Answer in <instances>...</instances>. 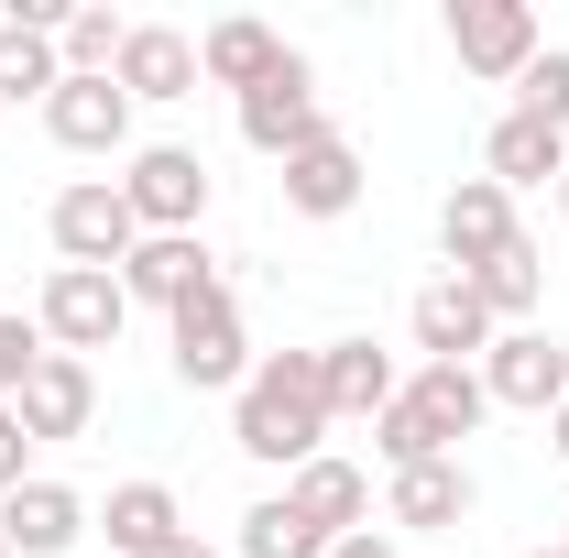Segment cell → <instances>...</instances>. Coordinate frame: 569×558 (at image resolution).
<instances>
[{"instance_id":"cell-7","label":"cell","mask_w":569,"mask_h":558,"mask_svg":"<svg viewBox=\"0 0 569 558\" xmlns=\"http://www.w3.org/2000/svg\"><path fill=\"white\" fill-rule=\"evenodd\" d=\"M329 132V121H318V77H307V56H296V44H284V67L263 77V88H252V99H241V142H252V153H307V142Z\"/></svg>"},{"instance_id":"cell-32","label":"cell","mask_w":569,"mask_h":558,"mask_svg":"<svg viewBox=\"0 0 569 558\" xmlns=\"http://www.w3.org/2000/svg\"><path fill=\"white\" fill-rule=\"evenodd\" d=\"M153 558H219V548H209V537H198V526H187V537H164V548H153Z\"/></svg>"},{"instance_id":"cell-35","label":"cell","mask_w":569,"mask_h":558,"mask_svg":"<svg viewBox=\"0 0 569 558\" xmlns=\"http://www.w3.org/2000/svg\"><path fill=\"white\" fill-rule=\"evenodd\" d=\"M0 558H11V548H0Z\"/></svg>"},{"instance_id":"cell-34","label":"cell","mask_w":569,"mask_h":558,"mask_svg":"<svg viewBox=\"0 0 569 558\" xmlns=\"http://www.w3.org/2000/svg\"><path fill=\"white\" fill-rule=\"evenodd\" d=\"M559 219H569V176H559Z\"/></svg>"},{"instance_id":"cell-10","label":"cell","mask_w":569,"mask_h":558,"mask_svg":"<svg viewBox=\"0 0 569 558\" xmlns=\"http://www.w3.org/2000/svg\"><path fill=\"white\" fill-rule=\"evenodd\" d=\"M438 241H449V263H460V275H482V263L515 252L526 230H515V198H503L493 176H460V187H449V209H438Z\"/></svg>"},{"instance_id":"cell-14","label":"cell","mask_w":569,"mask_h":558,"mask_svg":"<svg viewBox=\"0 0 569 558\" xmlns=\"http://www.w3.org/2000/svg\"><path fill=\"white\" fill-rule=\"evenodd\" d=\"M77 537H88V504H77L67 482H22V492H0V548H11V558H67Z\"/></svg>"},{"instance_id":"cell-27","label":"cell","mask_w":569,"mask_h":558,"mask_svg":"<svg viewBox=\"0 0 569 558\" xmlns=\"http://www.w3.org/2000/svg\"><path fill=\"white\" fill-rule=\"evenodd\" d=\"M121 44H132V22H110V11H67V33H56L67 77H110V67H121Z\"/></svg>"},{"instance_id":"cell-19","label":"cell","mask_w":569,"mask_h":558,"mask_svg":"<svg viewBox=\"0 0 569 558\" xmlns=\"http://www.w3.org/2000/svg\"><path fill=\"white\" fill-rule=\"evenodd\" d=\"M284 504H296V515H307L318 537H351L361 515H372V482H361L351 460H329V449H318L307 471H284Z\"/></svg>"},{"instance_id":"cell-11","label":"cell","mask_w":569,"mask_h":558,"mask_svg":"<svg viewBox=\"0 0 569 558\" xmlns=\"http://www.w3.org/2000/svg\"><path fill=\"white\" fill-rule=\"evenodd\" d=\"M198 285H219L198 230H153V241H132V263H121V296H132V307H164V318H176Z\"/></svg>"},{"instance_id":"cell-1","label":"cell","mask_w":569,"mask_h":558,"mask_svg":"<svg viewBox=\"0 0 569 558\" xmlns=\"http://www.w3.org/2000/svg\"><path fill=\"white\" fill-rule=\"evenodd\" d=\"M230 438H241L252 460H274V471H307L318 438H329V372H318V350H274V361H252Z\"/></svg>"},{"instance_id":"cell-28","label":"cell","mask_w":569,"mask_h":558,"mask_svg":"<svg viewBox=\"0 0 569 558\" xmlns=\"http://www.w3.org/2000/svg\"><path fill=\"white\" fill-rule=\"evenodd\" d=\"M515 110L548 121V132H569V56H559V44H537V67L515 77Z\"/></svg>"},{"instance_id":"cell-5","label":"cell","mask_w":569,"mask_h":558,"mask_svg":"<svg viewBox=\"0 0 569 558\" xmlns=\"http://www.w3.org/2000/svg\"><path fill=\"white\" fill-rule=\"evenodd\" d=\"M471 372H482L493 406H526V417H559L569 406V350L548 340V329H493V350H482Z\"/></svg>"},{"instance_id":"cell-9","label":"cell","mask_w":569,"mask_h":558,"mask_svg":"<svg viewBox=\"0 0 569 558\" xmlns=\"http://www.w3.org/2000/svg\"><path fill=\"white\" fill-rule=\"evenodd\" d=\"M395 417H406V427H417V438H427V449L449 460V449H460L471 427L493 417V395H482V372H471V361H427L417 383L395 395Z\"/></svg>"},{"instance_id":"cell-36","label":"cell","mask_w":569,"mask_h":558,"mask_svg":"<svg viewBox=\"0 0 569 558\" xmlns=\"http://www.w3.org/2000/svg\"><path fill=\"white\" fill-rule=\"evenodd\" d=\"M559 558H569V548H559Z\"/></svg>"},{"instance_id":"cell-31","label":"cell","mask_w":569,"mask_h":558,"mask_svg":"<svg viewBox=\"0 0 569 558\" xmlns=\"http://www.w3.org/2000/svg\"><path fill=\"white\" fill-rule=\"evenodd\" d=\"M329 558H395V537L383 526H351V537H329Z\"/></svg>"},{"instance_id":"cell-24","label":"cell","mask_w":569,"mask_h":558,"mask_svg":"<svg viewBox=\"0 0 569 558\" xmlns=\"http://www.w3.org/2000/svg\"><path fill=\"white\" fill-rule=\"evenodd\" d=\"M164 537H187V515H176L164 482H121V492H110V548H121V558H153Z\"/></svg>"},{"instance_id":"cell-13","label":"cell","mask_w":569,"mask_h":558,"mask_svg":"<svg viewBox=\"0 0 569 558\" xmlns=\"http://www.w3.org/2000/svg\"><path fill=\"white\" fill-rule=\"evenodd\" d=\"M44 132L67 142V153H121V142H132V99H121V77H67V88L44 99Z\"/></svg>"},{"instance_id":"cell-4","label":"cell","mask_w":569,"mask_h":558,"mask_svg":"<svg viewBox=\"0 0 569 558\" xmlns=\"http://www.w3.org/2000/svg\"><path fill=\"white\" fill-rule=\"evenodd\" d=\"M44 219H56V252H67V263H88V275H121V263H132V241H142L132 198H121L110 176H77Z\"/></svg>"},{"instance_id":"cell-21","label":"cell","mask_w":569,"mask_h":558,"mask_svg":"<svg viewBox=\"0 0 569 558\" xmlns=\"http://www.w3.org/2000/svg\"><path fill=\"white\" fill-rule=\"evenodd\" d=\"M274 67H284L274 22H209V33H198V77H209V88H241V99H252Z\"/></svg>"},{"instance_id":"cell-30","label":"cell","mask_w":569,"mask_h":558,"mask_svg":"<svg viewBox=\"0 0 569 558\" xmlns=\"http://www.w3.org/2000/svg\"><path fill=\"white\" fill-rule=\"evenodd\" d=\"M22 460H33V438H22V417H11V406H0V492H22V482H33Z\"/></svg>"},{"instance_id":"cell-2","label":"cell","mask_w":569,"mask_h":558,"mask_svg":"<svg viewBox=\"0 0 569 558\" xmlns=\"http://www.w3.org/2000/svg\"><path fill=\"white\" fill-rule=\"evenodd\" d=\"M33 329L67 350V361H88V350H110L121 329H132V296H121V275L56 263V275H44V296H33Z\"/></svg>"},{"instance_id":"cell-26","label":"cell","mask_w":569,"mask_h":558,"mask_svg":"<svg viewBox=\"0 0 569 558\" xmlns=\"http://www.w3.org/2000/svg\"><path fill=\"white\" fill-rule=\"evenodd\" d=\"M241 558H329V537H318V526L274 492V504H252V515H241Z\"/></svg>"},{"instance_id":"cell-8","label":"cell","mask_w":569,"mask_h":558,"mask_svg":"<svg viewBox=\"0 0 569 558\" xmlns=\"http://www.w3.org/2000/svg\"><path fill=\"white\" fill-rule=\"evenodd\" d=\"M449 56L471 77H503V88H515V77L537 67V11H526V0H460V11H449Z\"/></svg>"},{"instance_id":"cell-3","label":"cell","mask_w":569,"mask_h":558,"mask_svg":"<svg viewBox=\"0 0 569 558\" xmlns=\"http://www.w3.org/2000/svg\"><path fill=\"white\" fill-rule=\"evenodd\" d=\"M176 383H198V395H219V383H252V340H241V296L230 285H198L187 307H176Z\"/></svg>"},{"instance_id":"cell-6","label":"cell","mask_w":569,"mask_h":558,"mask_svg":"<svg viewBox=\"0 0 569 558\" xmlns=\"http://www.w3.org/2000/svg\"><path fill=\"white\" fill-rule=\"evenodd\" d=\"M121 198H132L142 241H153V230H198V209H209V165H198L187 142H142L132 176H121Z\"/></svg>"},{"instance_id":"cell-20","label":"cell","mask_w":569,"mask_h":558,"mask_svg":"<svg viewBox=\"0 0 569 558\" xmlns=\"http://www.w3.org/2000/svg\"><path fill=\"white\" fill-rule=\"evenodd\" d=\"M471 504H482V482H471L460 460H417V471H395V526H417V537H449Z\"/></svg>"},{"instance_id":"cell-17","label":"cell","mask_w":569,"mask_h":558,"mask_svg":"<svg viewBox=\"0 0 569 558\" xmlns=\"http://www.w3.org/2000/svg\"><path fill=\"white\" fill-rule=\"evenodd\" d=\"M121 99H198V44L176 33V22H132V44H121Z\"/></svg>"},{"instance_id":"cell-22","label":"cell","mask_w":569,"mask_h":558,"mask_svg":"<svg viewBox=\"0 0 569 558\" xmlns=\"http://www.w3.org/2000/svg\"><path fill=\"white\" fill-rule=\"evenodd\" d=\"M318 372H329V417H383V406L406 395V383H395V350H372V340H329Z\"/></svg>"},{"instance_id":"cell-12","label":"cell","mask_w":569,"mask_h":558,"mask_svg":"<svg viewBox=\"0 0 569 558\" xmlns=\"http://www.w3.org/2000/svg\"><path fill=\"white\" fill-rule=\"evenodd\" d=\"M11 417H22V438H77V427L99 417V372L67 361V350H44V361H33V383L11 395Z\"/></svg>"},{"instance_id":"cell-29","label":"cell","mask_w":569,"mask_h":558,"mask_svg":"<svg viewBox=\"0 0 569 558\" xmlns=\"http://www.w3.org/2000/svg\"><path fill=\"white\" fill-rule=\"evenodd\" d=\"M33 361H44V329H33V318H11V307H0V406H11V395H22V383H33Z\"/></svg>"},{"instance_id":"cell-33","label":"cell","mask_w":569,"mask_h":558,"mask_svg":"<svg viewBox=\"0 0 569 558\" xmlns=\"http://www.w3.org/2000/svg\"><path fill=\"white\" fill-rule=\"evenodd\" d=\"M548 438H559V460H569V406H559V417H548Z\"/></svg>"},{"instance_id":"cell-18","label":"cell","mask_w":569,"mask_h":558,"mask_svg":"<svg viewBox=\"0 0 569 558\" xmlns=\"http://www.w3.org/2000/svg\"><path fill=\"white\" fill-rule=\"evenodd\" d=\"M406 329H417V350H427V361H482V350H493V318H482V296H471L460 275H449V285H427Z\"/></svg>"},{"instance_id":"cell-16","label":"cell","mask_w":569,"mask_h":558,"mask_svg":"<svg viewBox=\"0 0 569 558\" xmlns=\"http://www.w3.org/2000/svg\"><path fill=\"white\" fill-rule=\"evenodd\" d=\"M284 209L296 219H340V209H361V153L340 132H318L307 153H284Z\"/></svg>"},{"instance_id":"cell-15","label":"cell","mask_w":569,"mask_h":558,"mask_svg":"<svg viewBox=\"0 0 569 558\" xmlns=\"http://www.w3.org/2000/svg\"><path fill=\"white\" fill-rule=\"evenodd\" d=\"M482 176H493L503 198H526V187H559V176H569V132L526 121V110H503L493 142H482Z\"/></svg>"},{"instance_id":"cell-23","label":"cell","mask_w":569,"mask_h":558,"mask_svg":"<svg viewBox=\"0 0 569 558\" xmlns=\"http://www.w3.org/2000/svg\"><path fill=\"white\" fill-rule=\"evenodd\" d=\"M471 296H482V318L493 329H526L537 318V296H548V263H537V241H515V252H493L482 275H460Z\"/></svg>"},{"instance_id":"cell-25","label":"cell","mask_w":569,"mask_h":558,"mask_svg":"<svg viewBox=\"0 0 569 558\" xmlns=\"http://www.w3.org/2000/svg\"><path fill=\"white\" fill-rule=\"evenodd\" d=\"M56 88H67L56 33H33V22H0V110H11V99H56Z\"/></svg>"}]
</instances>
